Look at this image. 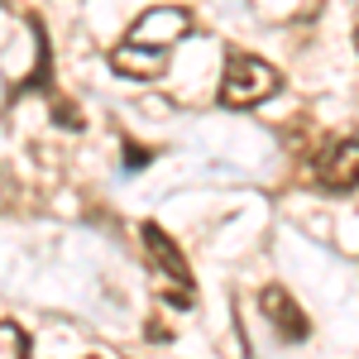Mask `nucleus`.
I'll list each match as a JSON object with an SVG mask.
<instances>
[{"instance_id": "2", "label": "nucleus", "mask_w": 359, "mask_h": 359, "mask_svg": "<svg viewBox=\"0 0 359 359\" xmlns=\"http://www.w3.org/2000/svg\"><path fill=\"white\" fill-rule=\"evenodd\" d=\"M139 240H144V249H149V259H154V269H158V278H163L168 297L177 292V306H192V269H187V259H182V249L172 245L163 235V225L144 221L139 225Z\"/></svg>"}, {"instance_id": "10", "label": "nucleus", "mask_w": 359, "mask_h": 359, "mask_svg": "<svg viewBox=\"0 0 359 359\" xmlns=\"http://www.w3.org/2000/svg\"><path fill=\"white\" fill-rule=\"evenodd\" d=\"M91 359H96V355H91Z\"/></svg>"}, {"instance_id": "8", "label": "nucleus", "mask_w": 359, "mask_h": 359, "mask_svg": "<svg viewBox=\"0 0 359 359\" xmlns=\"http://www.w3.org/2000/svg\"><path fill=\"white\" fill-rule=\"evenodd\" d=\"M149 163V149H135V144H130V149H125V168H144Z\"/></svg>"}, {"instance_id": "1", "label": "nucleus", "mask_w": 359, "mask_h": 359, "mask_svg": "<svg viewBox=\"0 0 359 359\" xmlns=\"http://www.w3.org/2000/svg\"><path fill=\"white\" fill-rule=\"evenodd\" d=\"M283 91V77H278L273 62L254 53H230L221 77V106L225 111H249V106H264L269 96Z\"/></svg>"}, {"instance_id": "5", "label": "nucleus", "mask_w": 359, "mask_h": 359, "mask_svg": "<svg viewBox=\"0 0 359 359\" xmlns=\"http://www.w3.org/2000/svg\"><path fill=\"white\" fill-rule=\"evenodd\" d=\"M316 177H321L326 192H350V187H359V139H340L331 154L321 158Z\"/></svg>"}, {"instance_id": "4", "label": "nucleus", "mask_w": 359, "mask_h": 359, "mask_svg": "<svg viewBox=\"0 0 359 359\" xmlns=\"http://www.w3.org/2000/svg\"><path fill=\"white\" fill-rule=\"evenodd\" d=\"M259 311L273 321V331L283 335V340H306V335H311V321H306V311L297 306V297H292L287 287H278V283L259 292Z\"/></svg>"}, {"instance_id": "3", "label": "nucleus", "mask_w": 359, "mask_h": 359, "mask_svg": "<svg viewBox=\"0 0 359 359\" xmlns=\"http://www.w3.org/2000/svg\"><path fill=\"white\" fill-rule=\"evenodd\" d=\"M187 29H192V15L182 10V5H154V10H144L130 34H125V43H139V48H172L177 39H187Z\"/></svg>"}, {"instance_id": "7", "label": "nucleus", "mask_w": 359, "mask_h": 359, "mask_svg": "<svg viewBox=\"0 0 359 359\" xmlns=\"http://www.w3.org/2000/svg\"><path fill=\"white\" fill-rule=\"evenodd\" d=\"M0 359H29V335L20 331V321H0Z\"/></svg>"}, {"instance_id": "6", "label": "nucleus", "mask_w": 359, "mask_h": 359, "mask_svg": "<svg viewBox=\"0 0 359 359\" xmlns=\"http://www.w3.org/2000/svg\"><path fill=\"white\" fill-rule=\"evenodd\" d=\"M111 62H115V72H135V77H158L163 72V53L158 48H139V43H120L111 53Z\"/></svg>"}, {"instance_id": "9", "label": "nucleus", "mask_w": 359, "mask_h": 359, "mask_svg": "<svg viewBox=\"0 0 359 359\" xmlns=\"http://www.w3.org/2000/svg\"><path fill=\"white\" fill-rule=\"evenodd\" d=\"M355 43H359V34H355Z\"/></svg>"}]
</instances>
